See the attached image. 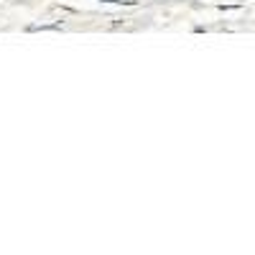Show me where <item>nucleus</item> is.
Returning a JSON list of instances; mask_svg holds the SVG:
<instances>
[{"label": "nucleus", "mask_w": 255, "mask_h": 255, "mask_svg": "<svg viewBox=\"0 0 255 255\" xmlns=\"http://www.w3.org/2000/svg\"><path fill=\"white\" fill-rule=\"evenodd\" d=\"M100 3H113V5H133V0H100Z\"/></svg>", "instance_id": "obj_1"}]
</instances>
